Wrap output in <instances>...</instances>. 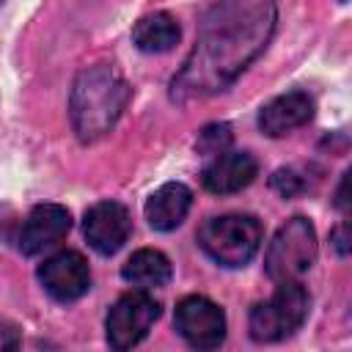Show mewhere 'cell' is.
I'll list each match as a JSON object with an SVG mask.
<instances>
[{"mask_svg":"<svg viewBox=\"0 0 352 352\" xmlns=\"http://www.w3.org/2000/svg\"><path fill=\"white\" fill-rule=\"evenodd\" d=\"M275 6L258 3L242 14L209 25L173 77L170 96L176 102H190L226 91L264 52L275 33Z\"/></svg>","mask_w":352,"mask_h":352,"instance_id":"cell-1","label":"cell"},{"mask_svg":"<svg viewBox=\"0 0 352 352\" xmlns=\"http://www.w3.org/2000/svg\"><path fill=\"white\" fill-rule=\"evenodd\" d=\"M129 102V85L113 66H88L74 77L72 85V126L82 143L99 140L121 118Z\"/></svg>","mask_w":352,"mask_h":352,"instance_id":"cell-2","label":"cell"},{"mask_svg":"<svg viewBox=\"0 0 352 352\" xmlns=\"http://www.w3.org/2000/svg\"><path fill=\"white\" fill-rule=\"evenodd\" d=\"M198 245L220 267H245L261 245V223L250 214L212 217L198 231Z\"/></svg>","mask_w":352,"mask_h":352,"instance_id":"cell-3","label":"cell"},{"mask_svg":"<svg viewBox=\"0 0 352 352\" xmlns=\"http://www.w3.org/2000/svg\"><path fill=\"white\" fill-rule=\"evenodd\" d=\"M316 261V231L308 217H292L286 220L264 256V270L275 283L283 280H300Z\"/></svg>","mask_w":352,"mask_h":352,"instance_id":"cell-4","label":"cell"},{"mask_svg":"<svg viewBox=\"0 0 352 352\" xmlns=\"http://www.w3.org/2000/svg\"><path fill=\"white\" fill-rule=\"evenodd\" d=\"M308 292L302 289L300 280H283L278 283L275 294L258 305L250 308V336L261 344L280 341L292 336L308 316Z\"/></svg>","mask_w":352,"mask_h":352,"instance_id":"cell-5","label":"cell"},{"mask_svg":"<svg viewBox=\"0 0 352 352\" xmlns=\"http://www.w3.org/2000/svg\"><path fill=\"white\" fill-rule=\"evenodd\" d=\"M157 319H160V302L146 289L126 292L107 311V319H104L107 344L118 352L132 349L135 344H140L148 336V330Z\"/></svg>","mask_w":352,"mask_h":352,"instance_id":"cell-6","label":"cell"},{"mask_svg":"<svg viewBox=\"0 0 352 352\" xmlns=\"http://www.w3.org/2000/svg\"><path fill=\"white\" fill-rule=\"evenodd\" d=\"M176 333L195 349H214L226 338V314L217 302L201 294H190L176 305Z\"/></svg>","mask_w":352,"mask_h":352,"instance_id":"cell-7","label":"cell"},{"mask_svg":"<svg viewBox=\"0 0 352 352\" xmlns=\"http://www.w3.org/2000/svg\"><path fill=\"white\" fill-rule=\"evenodd\" d=\"M38 280L52 300L74 302L91 289V270H88V261L82 258V253L60 250L38 267Z\"/></svg>","mask_w":352,"mask_h":352,"instance_id":"cell-8","label":"cell"},{"mask_svg":"<svg viewBox=\"0 0 352 352\" xmlns=\"http://www.w3.org/2000/svg\"><path fill=\"white\" fill-rule=\"evenodd\" d=\"M82 231H85L88 245L96 253L113 256L129 239L132 220H129V212H126L124 204H118V201H99V204H94L85 212Z\"/></svg>","mask_w":352,"mask_h":352,"instance_id":"cell-9","label":"cell"},{"mask_svg":"<svg viewBox=\"0 0 352 352\" xmlns=\"http://www.w3.org/2000/svg\"><path fill=\"white\" fill-rule=\"evenodd\" d=\"M69 228H72V214H69L66 206H60V204H38L28 214V220H25V226L19 231V250L25 256H36V253L47 250L50 245L60 242L69 234Z\"/></svg>","mask_w":352,"mask_h":352,"instance_id":"cell-10","label":"cell"},{"mask_svg":"<svg viewBox=\"0 0 352 352\" xmlns=\"http://www.w3.org/2000/svg\"><path fill=\"white\" fill-rule=\"evenodd\" d=\"M258 173V162L250 151H223L204 168V187L214 195L239 192Z\"/></svg>","mask_w":352,"mask_h":352,"instance_id":"cell-11","label":"cell"},{"mask_svg":"<svg viewBox=\"0 0 352 352\" xmlns=\"http://www.w3.org/2000/svg\"><path fill=\"white\" fill-rule=\"evenodd\" d=\"M314 116V99L305 91H289L283 96H275L267 102L258 113V129L267 138H280L302 124H308Z\"/></svg>","mask_w":352,"mask_h":352,"instance_id":"cell-12","label":"cell"},{"mask_svg":"<svg viewBox=\"0 0 352 352\" xmlns=\"http://www.w3.org/2000/svg\"><path fill=\"white\" fill-rule=\"evenodd\" d=\"M192 206V192L182 182H168L157 187L146 201V220L154 231H173L184 223Z\"/></svg>","mask_w":352,"mask_h":352,"instance_id":"cell-13","label":"cell"},{"mask_svg":"<svg viewBox=\"0 0 352 352\" xmlns=\"http://www.w3.org/2000/svg\"><path fill=\"white\" fill-rule=\"evenodd\" d=\"M121 278L126 283L148 292V289L165 286L170 280V261H168L165 253H160L154 248H140L121 267Z\"/></svg>","mask_w":352,"mask_h":352,"instance_id":"cell-14","label":"cell"},{"mask_svg":"<svg viewBox=\"0 0 352 352\" xmlns=\"http://www.w3.org/2000/svg\"><path fill=\"white\" fill-rule=\"evenodd\" d=\"M179 38H182L179 22L165 11L143 16L132 30V41L143 52H168L179 44Z\"/></svg>","mask_w":352,"mask_h":352,"instance_id":"cell-15","label":"cell"},{"mask_svg":"<svg viewBox=\"0 0 352 352\" xmlns=\"http://www.w3.org/2000/svg\"><path fill=\"white\" fill-rule=\"evenodd\" d=\"M228 146H231V126L228 124H206L195 140L198 154H206V157H217V154L228 151Z\"/></svg>","mask_w":352,"mask_h":352,"instance_id":"cell-16","label":"cell"},{"mask_svg":"<svg viewBox=\"0 0 352 352\" xmlns=\"http://www.w3.org/2000/svg\"><path fill=\"white\" fill-rule=\"evenodd\" d=\"M270 187L280 195V198H294L300 192H305V179L300 170L294 168H278L272 176H270Z\"/></svg>","mask_w":352,"mask_h":352,"instance_id":"cell-17","label":"cell"},{"mask_svg":"<svg viewBox=\"0 0 352 352\" xmlns=\"http://www.w3.org/2000/svg\"><path fill=\"white\" fill-rule=\"evenodd\" d=\"M333 245H336V250H338V256H346L349 253V245H346V226H338L336 231H333Z\"/></svg>","mask_w":352,"mask_h":352,"instance_id":"cell-18","label":"cell"},{"mask_svg":"<svg viewBox=\"0 0 352 352\" xmlns=\"http://www.w3.org/2000/svg\"><path fill=\"white\" fill-rule=\"evenodd\" d=\"M346 182H349V173H344L341 179V187H338V198H336V206L346 212Z\"/></svg>","mask_w":352,"mask_h":352,"instance_id":"cell-19","label":"cell"},{"mask_svg":"<svg viewBox=\"0 0 352 352\" xmlns=\"http://www.w3.org/2000/svg\"><path fill=\"white\" fill-rule=\"evenodd\" d=\"M341 3H346V0H341Z\"/></svg>","mask_w":352,"mask_h":352,"instance_id":"cell-20","label":"cell"}]
</instances>
